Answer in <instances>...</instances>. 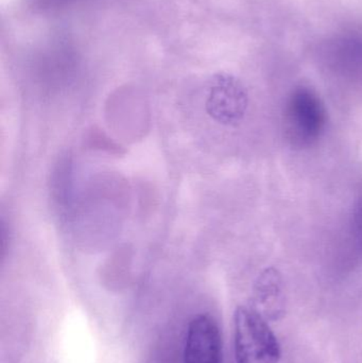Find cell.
Instances as JSON below:
<instances>
[{
  "label": "cell",
  "mask_w": 362,
  "mask_h": 363,
  "mask_svg": "<svg viewBox=\"0 0 362 363\" xmlns=\"http://www.w3.org/2000/svg\"><path fill=\"white\" fill-rule=\"evenodd\" d=\"M283 123L291 146L299 149L314 146L327 129L324 102L315 89L304 85L295 87L287 98Z\"/></svg>",
  "instance_id": "6da1fadb"
},
{
  "label": "cell",
  "mask_w": 362,
  "mask_h": 363,
  "mask_svg": "<svg viewBox=\"0 0 362 363\" xmlns=\"http://www.w3.org/2000/svg\"><path fill=\"white\" fill-rule=\"evenodd\" d=\"M236 363H278L281 347L267 319L252 306H240L234 315Z\"/></svg>",
  "instance_id": "7a4b0ae2"
},
{
  "label": "cell",
  "mask_w": 362,
  "mask_h": 363,
  "mask_svg": "<svg viewBox=\"0 0 362 363\" xmlns=\"http://www.w3.org/2000/svg\"><path fill=\"white\" fill-rule=\"evenodd\" d=\"M249 95L244 83L225 72L215 74L208 83L205 110L223 125H237L246 116Z\"/></svg>",
  "instance_id": "3957f363"
},
{
  "label": "cell",
  "mask_w": 362,
  "mask_h": 363,
  "mask_svg": "<svg viewBox=\"0 0 362 363\" xmlns=\"http://www.w3.org/2000/svg\"><path fill=\"white\" fill-rule=\"evenodd\" d=\"M221 335L216 321L198 315L189 322L185 342L184 363H221Z\"/></svg>",
  "instance_id": "277c9868"
},
{
  "label": "cell",
  "mask_w": 362,
  "mask_h": 363,
  "mask_svg": "<svg viewBox=\"0 0 362 363\" xmlns=\"http://www.w3.org/2000/svg\"><path fill=\"white\" fill-rule=\"evenodd\" d=\"M253 308L263 317L276 319L282 313L283 296L282 275L276 268H267L259 275L254 285Z\"/></svg>",
  "instance_id": "5b68a950"
},
{
  "label": "cell",
  "mask_w": 362,
  "mask_h": 363,
  "mask_svg": "<svg viewBox=\"0 0 362 363\" xmlns=\"http://www.w3.org/2000/svg\"><path fill=\"white\" fill-rule=\"evenodd\" d=\"M36 6L43 9H60L69 6L78 0H33Z\"/></svg>",
  "instance_id": "8992f818"
},
{
  "label": "cell",
  "mask_w": 362,
  "mask_h": 363,
  "mask_svg": "<svg viewBox=\"0 0 362 363\" xmlns=\"http://www.w3.org/2000/svg\"><path fill=\"white\" fill-rule=\"evenodd\" d=\"M354 230L362 247V200L359 201L354 213Z\"/></svg>",
  "instance_id": "52a82bcc"
}]
</instances>
